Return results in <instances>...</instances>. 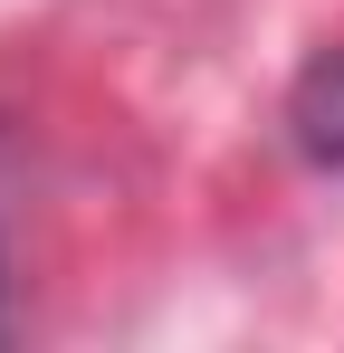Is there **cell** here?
<instances>
[{"mask_svg": "<svg viewBox=\"0 0 344 353\" xmlns=\"http://www.w3.org/2000/svg\"><path fill=\"white\" fill-rule=\"evenodd\" d=\"M287 124H296V143H306L316 163H344V48H325V58L296 77Z\"/></svg>", "mask_w": 344, "mask_h": 353, "instance_id": "obj_1", "label": "cell"}]
</instances>
